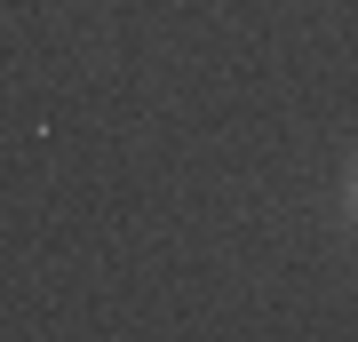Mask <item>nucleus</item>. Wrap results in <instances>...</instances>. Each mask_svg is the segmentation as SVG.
<instances>
[{"instance_id": "f257e3e1", "label": "nucleus", "mask_w": 358, "mask_h": 342, "mask_svg": "<svg viewBox=\"0 0 358 342\" xmlns=\"http://www.w3.org/2000/svg\"><path fill=\"white\" fill-rule=\"evenodd\" d=\"M350 207H358V176H350Z\"/></svg>"}]
</instances>
